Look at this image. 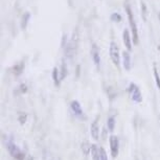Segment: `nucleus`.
<instances>
[{
	"mask_svg": "<svg viewBox=\"0 0 160 160\" xmlns=\"http://www.w3.org/2000/svg\"><path fill=\"white\" fill-rule=\"evenodd\" d=\"M28 160H32V157H29V158H28Z\"/></svg>",
	"mask_w": 160,
	"mask_h": 160,
	"instance_id": "obj_25",
	"label": "nucleus"
},
{
	"mask_svg": "<svg viewBox=\"0 0 160 160\" xmlns=\"http://www.w3.org/2000/svg\"><path fill=\"white\" fill-rule=\"evenodd\" d=\"M61 80H64V78L67 77V65H66V63L65 62H63L62 63V65H61Z\"/></svg>",
	"mask_w": 160,
	"mask_h": 160,
	"instance_id": "obj_17",
	"label": "nucleus"
},
{
	"mask_svg": "<svg viewBox=\"0 0 160 160\" xmlns=\"http://www.w3.org/2000/svg\"><path fill=\"white\" fill-rule=\"evenodd\" d=\"M7 149L8 151V153L11 154V156L16 160L25 159V154H24V152H22V151L13 142V139H12V138L7 142Z\"/></svg>",
	"mask_w": 160,
	"mask_h": 160,
	"instance_id": "obj_3",
	"label": "nucleus"
},
{
	"mask_svg": "<svg viewBox=\"0 0 160 160\" xmlns=\"http://www.w3.org/2000/svg\"><path fill=\"white\" fill-rule=\"evenodd\" d=\"M158 17H159V21H160V14L158 15Z\"/></svg>",
	"mask_w": 160,
	"mask_h": 160,
	"instance_id": "obj_26",
	"label": "nucleus"
},
{
	"mask_svg": "<svg viewBox=\"0 0 160 160\" xmlns=\"http://www.w3.org/2000/svg\"><path fill=\"white\" fill-rule=\"evenodd\" d=\"M141 12H142V18L143 20L146 21L147 20V14H148V10H147V7L143 2H141Z\"/></svg>",
	"mask_w": 160,
	"mask_h": 160,
	"instance_id": "obj_23",
	"label": "nucleus"
},
{
	"mask_svg": "<svg viewBox=\"0 0 160 160\" xmlns=\"http://www.w3.org/2000/svg\"><path fill=\"white\" fill-rule=\"evenodd\" d=\"M81 147H82V151L85 155H88V153L91 152V146H90V143L88 141H84Z\"/></svg>",
	"mask_w": 160,
	"mask_h": 160,
	"instance_id": "obj_16",
	"label": "nucleus"
},
{
	"mask_svg": "<svg viewBox=\"0 0 160 160\" xmlns=\"http://www.w3.org/2000/svg\"><path fill=\"white\" fill-rule=\"evenodd\" d=\"M126 12H127V15H128L129 24H130V28H131V31H132L133 42H134V44H137L138 43V31H137L136 21L134 19V15H133L131 8H130L128 4L126 5Z\"/></svg>",
	"mask_w": 160,
	"mask_h": 160,
	"instance_id": "obj_2",
	"label": "nucleus"
},
{
	"mask_svg": "<svg viewBox=\"0 0 160 160\" xmlns=\"http://www.w3.org/2000/svg\"><path fill=\"white\" fill-rule=\"evenodd\" d=\"M19 90H20L21 93H26V92H28V86H26V84L25 83L21 84V85L19 86Z\"/></svg>",
	"mask_w": 160,
	"mask_h": 160,
	"instance_id": "obj_24",
	"label": "nucleus"
},
{
	"mask_svg": "<svg viewBox=\"0 0 160 160\" xmlns=\"http://www.w3.org/2000/svg\"><path fill=\"white\" fill-rule=\"evenodd\" d=\"M109 143H110V150H111V155L113 158H116L118 156L119 153V139L118 137L115 135H111L109 138Z\"/></svg>",
	"mask_w": 160,
	"mask_h": 160,
	"instance_id": "obj_6",
	"label": "nucleus"
},
{
	"mask_svg": "<svg viewBox=\"0 0 160 160\" xmlns=\"http://www.w3.org/2000/svg\"><path fill=\"white\" fill-rule=\"evenodd\" d=\"M111 20L114 21V22H120L122 21V16L118 13H113L111 15Z\"/></svg>",
	"mask_w": 160,
	"mask_h": 160,
	"instance_id": "obj_22",
	"label": "nucleus"
},
{
	"mask_svg": "<svg viewBox=\"0 0 160 160\" xmlns=\"http://www.w3.org/2000/svg\"><path fill=\"white\" fill-rule=\"evenodd\" d=\"M122 64H123V67H125L126 70H130L131 69V57H130V53L128 51H123L122 53Z\"/></svg>",
	"mask_w": 160,
	"mask_h": 160,
	"instance_id": "obj_11",
	"label": "nucleus"
},
{
	"mask_svg": "<svg viewBox=\"0 0 160 160\" xmlns=\"http://www.w3.org/2000/svg\"><path fill=\"white\" fill-rule=\"evenodd\" d=\"M29 19H31V14L26 12V13L22 16V20H21V28L25 29L26 28H28V24Z\"/></svg>",
	"mask_w": 160,
	"mask_h": 160,
	"instance_id": "obj_14",
	"label": "nucleus"
},
{
	"mask_svg": "<svg viewBox=\"0 0 160 160\" xmlns=\"http://www.w3.org/2000/svg\"><path fill=\"white\" fill-rule=\"evenodd\" d=\"M128 92L130 94V98H132L133 102H142V95H141V92H140V89L136 84L134 83H131L129 85V88H128Z\"/></svg>",
	"mask_w": 160,
	"mask_h": 160,
	"instance_id": "obj_5",
	"label": "nucleus"
},
{
	"mask_svg": "<svg viewBox=\"0 0 160 160\" xmlns=\"http://www.w3.org/2000/svg\"><path fill=\"white\" fill-rule=\"evenodd\" d=\"M107 127H108V129H109V131L112 132L113 130H114V127H115V118L114 117H109V119H108V122H107Z\"/></svg>",
	"mask_w": 160,
	"mask_h": 160,
	"instance_id": "obj_19",
	"label": "nucleus"
},
{
	"mask_svg": "<svg viewBox=\"0 0 160 160\" xmlns=\"http://www.w3.org/2000/svg\"><path fill=\"white\" fill-rule=\"evenodd\" d=\"M52 80H53V83H55V86L59 87L62 80H61V75H60V71L57 67L53 68V70H52Z\"/></svg>",
	"mask_w": 160,
	"mask_h": 160,
	"instance_id": "obj_12",
	"label": "nucleus"
},
{
	"mask_svg": "<svg viewBox=\"0 0 160 160\" xmlns=\"http://www.w3.org/2000/svg\"><path fill=\"white\" fill-rule=\"evenodd\" d=\"M98 118H96L94 122H92L91 128H90V131H91V136H92V138L94 140H98V136H99V128H98Z\"/></svg>",
	"mask_w": 160,
	"mask_h": 160,
	"instance_id": "obj_10",
	"label": "nucleus"
},
{
	"mask_svg": "<svg viewBox=\"0 0 160 160\" xmlns=\"http://www.w3.org/2000/svg\"><path fill=\"white\" fill-rule=\"evenodd\" d=\"M91 156H92V160H101L99 149L96 147V144H91Z\"/></svg>",
	"mask_w": 160,
	"mask_h": 160,
	"instance_id": "obj_13",
	"label": "nucleus"
},
{
	"mask_svg": "<svg viewBox=\"0 0 160 160\" xmlns=\"http://www.w3.org/2000/svg\"><path fill=\"white\" fill-rule=\"evenodd\" d=\"M28 120V114L26 113H20L19 116H18V122H19L20 125H24Z\"/></svg>",
	"mask_w": 160,
	"mask_h": 160,
	"instance_id": "obj_20",
	"label": "nucleus"
},
{
	"mask_svg": "<svg viewBox=\"0 0 160 160\" xmlns=\"http://www.w3.org/2000/svg\"><path fill=\"white\" fill-rule=\"evenodd\" d=\"M122 41L123 44L126 45L127 49L129 51L132 49V42H131V36H130V32L128 29H125L122 32Z\"/></svg>",
	"mask_w": 160,
	"mask_h": 160,
	"instance_id": "obj_9",
	"label": "nucleus"
},
{
	"mask_svg": "<svg viewBox=\"0 0 160 160\" xmlns=\"http://www.w3.org/2000/svg\"><path fill=\"white\" fill-rule=\"evenodd\" d=\"M159 125H160V115H159Z\"/></svg>",
	"mask_w": 160,
	"mask_h": 160,
	"instance_id": "obj_27",
	"label": "nucleus"
},
{
	"mask_svg": "<svg viewBox=\"0 0 160 160\" xmlns=\"http://www.w3.org/2000/svg\"><path fill=\"white\" fill-rule=\"evenodd\" d=\"M70 107H71V110L73 111V113L75 114V115L78 116V117H82L83 116L82 107H81L80 102H78V101H72L70 102Z\"/></svg>",
	"mask_w": 160,
	"mask_h": 160,
	"instance_id": "obj_8",
	"label": "nucleus"
},
{
	"mask_svg": "<svg viewBox=\"0 0 160 160\" xmlns=\"http://www.w3.org/2000/svg\"><path fill=\"white\" fill-rule=\"evenodd\" d=\"M154 78H155V82H156L157 88L160 90V75L158 73V70H157L156 66H154Z\"/></svg>",
	"mask_w": 160,
	"mask_h": 160,
	"instance_id": "obj_18",
	"label": "nucleus"
},
{
	"mask_svg": "<svg viewBox=\"0 0 160 160\" xmlns=\"http://www.w3.org/2000/svg\"><path fill=\"white\" fill-rule=\"evenodd\" d=\"M13 70H14V74L15 75H20L24 70V63L23 62L18 63V64H16L13 67Z\"/></svg>",
	"mask_w": 160,
	"mask_h": 160,
	"instance_id": "obj_15",
	"label": "nucleus"
},
{
	"mask_svg": "<svg viewBox=\"0 0 160 160\" xmlns=\"http://www.w3.org/2000/svg\"><path fill=\"white\" fill-rule=\"evenodd\" d=\"M90 53H91L93 63L95 64L96 67L99 68V65H101V55H99V49H98V47L96 46V44H92Z\"/></svg>",
	"mask_w": 160,
	"mask_h": 160,
	"instance_id": "obj_7",
	"label": "nucleus"
},
{
	"mask_svg": "<svg viewBox=\"0 0 160 160\" xmlns=\"http://www.w3.org/2000/svg\"><path fill=\"white\" fill-rule=\"evenodd\" d=\"M78 37H80V36H78V31L75 29V31L72 32L71 40L68 42L67 46L65 47V53L68 59H72L75 53H77L78 45Z\"/></svg>",
	"mask_w": 160,
	"mask_h": 160,
	"instance_id": "obj_1",
	"label": "nucleus"
},
{
	"mask_svg": "<svg viewBox=\"0 0 160 160\" xmlns=\"http://www.w3.org/2000/svg\"><path fill=\"white\" fill-rule=\"evenodd\" d=\"M109 52H110V58L111 61L113 62V64L116 67L119 68L120 64V55H119V48L117 46V44L114 41H112L110 43V48H109Z\"/></svg>",
	"mask_w": 160,
	"mask_h": 160,
	"instance_id": "obj_4",
	"label": "nucleus"
},
{
	"mask_svg": "<svg viewBox=\"0 0 160 160\" xmlns=\"http://www.w3.org/2000/svg\"><path fill=\"white\" fill-rule=\"evenodd\" d=\"M99 156H101V160H108L107 152L105 151L104 148H99Z\"/></svg>",
	"mask_w": 160,
	"mask_h": 160,
	"instance_id": "obj_21",
	"label": "nucleus"
}]
</instances>
